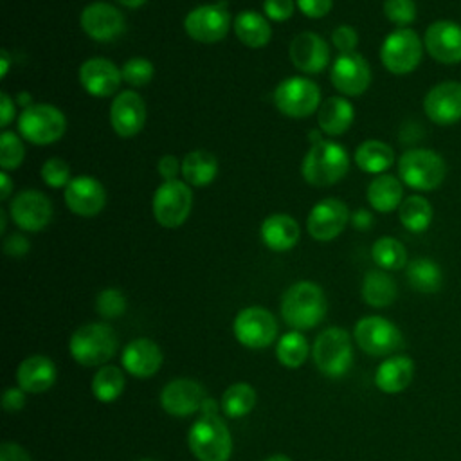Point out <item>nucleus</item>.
I'll return each mask as SVG.
<instances>
[{"label": "nucleus", "instance_id": "20", "mask_svg": "<svg viewBox=\"0 0 461 461\" xmlns=\"http://www.w3.org/2000/svg\"><path fill=\"white\" fill-rule=\"evenodd\" d=\"M207 394L205 389L191 378H175L160 391V407L176 418L191 416L202 409Z\"/></svg>", "mask_w": 461, "mask_h": 461}, {"label": "nucleus", "instance_id": "55", "mask_svg": "<svg viewBox=\"0 0 461 461\" xmlns=\"http://www.w3.org/2000/svg\"><path fill=\"white\" fill-rule=\"evenodd\" d=\"M200 412H202V416H218V403H216V400L207 396L205 402L202 403Z\"/></svg>", "mask_w": 461, "mask_h": 461}, {"label": "nucleus", "instance_id": "49", "mask_svg": "<svg viewBox=\"0 0 461 461\" xmlns=\"http://www.w3.org/2000/svg\"><path fill=\"white\" fill-rule=\"evenodd\" d=\"M25 405V391L22 387H7L2 394V407L7 412H18Z\"/></svg>", "mask_w": 461, "mask_h": 461}, {"label": "nucleus", "instance_id": "15", "mask_svg": "<svg viewBox=\"0 0 461 461\" xmlns=\"http://www.w3.org/2000/svg\"><path fill=\"white\" fill-rule=\"evenodd\" d=\"M81 29L95 41L108 43L117 40L124 29L126 22L122 13L106 2H92L88 4L79 16Z\"/></svg>", "mask_w": 461, "mask_h": 461}, {"label": "nucleus", "instance_id": "28", "mask_svg": "<svg viewBox=\"0 0 461 461\" xmlns=\"http://www.w3.org/2000/svg\"><path fill=\"white\" fill-rule=\"evenodd\" d=\"M259 236L270 250L286 252L299 241L301 227L295 218L288 214H272L263 220Z\"/></svg>", "mask_w": 461, "mask_h": 461}, {"label": "nucleus", "instance_id": "31", "mask_svg": "<svg viewBox=\"0 0 461 461\" xmlns=\"http://www.w3.org/2000/svg\"><path fill=\"white\" fill-rule=\"evenodd\" d=\"M355 164L364 173L382 175L394 164V151L387 142L369 139L357 148Z\"/></svg>", "mask_w": 461, "mask_h": 461}, {"label": "nucleus", "instance_id": "36", "mask_svg": "<svg viewBox=\"0 0 461 461\" xmlns=\"http://www.w3.org/2000/svg\"><path fill=\"white\" fill-rule=\"evenodd\" d=\"M434 211L432 203L421 194H411L403 198L398 207V218L409 232H423L430 227Z\"/></svg>", "mask_w": 461, "mask_h": 461}, {"label": "nucleus", "instance_id": "33", "mask_svg": "<svg viewBox=\"0 0 461 461\" xmlns=\"http://www.w3.org/2000/svg\"><path fill=\"white\" fill-rule=\"evenodd\" d=\"M407 283L420 294H436L443 285L441 267L430 258H414L405 267Z\"/></svg>", "mask_w": 461, "mask_h": 461}, {"label": "nucleus", "instance_id": "58", "mask_svg": "<svg viewBox=\"0 0 461 461\" xmlns=\"http://www.w3.org/2000/svg\"><path fill=\"white\" fill-rule=\"evenodd\" d=\"M0 54H2V68H0V76L4 77V76L7 74V68H9V54H7V50H5V49H4Z\"/></svg>", "mask_w": 461, "mask_h": 461}, {"label": "nucleus", "instance_id": "61", "mask_svg": "<svg viewBox=\"0 0 461 461\" xmlns=\"http://www.w3.org/2000/svg\"><path fill=\"white\" fill-rule=\"evenodd\" d=\"M0 232H5V211H0Z\"/></svg>", "mask_w": 461, "mask_h": 461}, {"label": "nucleus", "instance_id": "13", "mask_svg": "<svg viewBox=\"0 0 461 461\" xmlns=\"http://www.w3.org/2000/svg\"><path fill=\"white\" fill-rule=\"evenodd\" d=\"M230 14L220 4H203L194 7L184 18V29L189 38L200 43H214L227 36Z\"/></svg>", "mask_w": 461, "mask_h": 461}, {"label": "nucleus", "instance_id": "53", "mask_svg": "<svg viewBox=\"0 0 461 461\" xmlns=\"http://www.w3.org/2000/svg\"><path fill=\"white\" fill-rule=\"evenodd\" d=\"M349 220L357 230H367L373 225V214L367 209H357Z\"/></svg>", "mask_w": 461, "mask_h": 461}, {"label": "nucleus", "instance_id": "14", "mask_svg": "<svg viewBox=\"0 0 461 461\" xmlns=\"http://www.w3.org/2000/svg\"><path fill=\"white\" fill-rule=\"evenodd\" d=\"M427 54L441 65L461 63V23L454 20H436L423 34Z\"/></svg>", "mask_w": 461, "mask_h": 461}, {"label": "nucleus", "instance_id": "26", "mask_svg": "<svg viewBox=\"0 0 461 461\" xmlns=\"http://www.w3.org/2000/svg\"><path fill=\"white\" fill-rule=\"evenodd\" d=\"M56 364L45 355H31L23 358L16 369L18 387L31 394L49 391L56 384Z\"/></svg>", "mask_w": 461, "mask_h": 461}, {"label": "nucleus", "instance_id": "5", "mask_svg": "<svg viewBox=\"0 0 461 461\" xmlns=\"http://www.w3.org/2000/svg\"><path fill=\"white\" fill-rule=\"evenodd\" d=\"M312 358L315 367L324 376H344L353 364V346L349 333L339 326L322 330L312 346Z\"/></svg>", "mask_w": 461, "mask_h": 461}, {"label": "nucleus", "instance_id": "22", "mask_svg": "<svg viewBox=\"0 0 461 461\" xmlns=\"http://www.w3.org/2000/svg\"><path fill=\"white\" fill-rule=\"evenodd\" d=\"M144 122H146L144 99L133 90H124L117 94L110 108V124L113 131L122 139H130L144 128Z\"/></svg>", "mask_w": 461, "mask_h": 461}, {"label": "nucleus", "instance_id": "19", "mask_svg": "<svg viewBox=\"0 0 461 461\" xmlns=\"http://www.w3.org/2000/svg\"><path fill=\"white\" fill-rule=\"evenodd\" d=\"M9 212L20 229L38 232L50 223L52 203L41 191L25 189L11 200Z\"/></svg>", "mask_w": 461, "mask_h": 461}, {"label": "nucleus", "instance_id": "60", "mask_svg": "<svg viewBox=\"0 0 461 461\" xmlns=\"http://www.w3.org/2000/svg\"><path fill=\"white\" fill-rule=\"evenodd\" d=\"M263 461H292V459L288 456H283V454H274V456H268Z\"/></svg>", "mask_w": 461, "mask_h": 461}, {"label": "nucleus", "instance_id": "45", "mask_svg": "<svg viewBox=\"0 0 461 461\" xmlns=\"http://www.w3.org/2000/svg\"><path fill=\"white\" fill-rule=\"evenodd\" d=\"M40 175L49 187H63V185L67 187V184L72 180L68 164L59 157H52V158L45 160Z\"/></svg>", "mask_w": 461, "mask_h": 461}, {"label": "nucleus", "instance_id": "17", "mask_svg": "<svg viewBox=\"0 0 461 461\" xmlns=\"http://www.w3.org/2000/svg\"><path fill=\"white\" fill-rule=\"evenodd\" d=\"M425 115L438 126H452L461 121V83L441 81L423 97Z\"/></svg>", "mask_w": 461, "mask_h": 461}, {"label": "nucleus", "instance_id": "16", "mask_svg": "<svg viewBox=\"0 0 461 461\" xmlns=\"http://www.w3.org/2000/svg\"><path fill=\"white\" fill-rule=\"evenodd\" d=\"M349 218V209L342 200L324 198L312 207L306 229L313 240L331 241L346 229Z\"/></svg>", "mask_w": 461, "mask_h": 461}, {"label": "nucleus", "instance_id": "41", "mask_svg": "<svg viewBox=\"0 0 461 461\" xmlns=\"http://www.w3.org/2000/svg\"><path fill=\"white\" fill-rule=\"evenodd\" d=\"M25 157V148L14 131H2L0 135V166L2 171L20 167Z\"/></svg>", "mask_w": 461, "mask_h": 461}, {"label": "nucleus", "instance_id": "10", "mask_svg": "<svg viewBox=\"0 0 461 461\" xmlns=\"http://www.w3.org/2000/svg\"><path fill=\"white\" fill-rule=\"evenodd\" d=\"M274 103L277 110L288 117H308L321 106V88L312 79L292 76L277 85Z\"/></svg>", "mask_w": 461, "mask_h": 461}, {"label": "nucleus", "instance_id": "3", "mask_svg": "<svg viewBox=\"0 0 461 461\" xmlns=\"http://www.w3.org/2000/svg\"><path fill=\"white\" fill-rule=\"evenodd\" d=\"M68 351L79 366H104L117 351V335L104 322H88L70 335Z\"/></svg>", "mask_w": 461, "mask_h": 461}, {"label": "nucleus", "instance_id": "6", "mask_svg": "<svg viewBox=\"0 0 461 461\" xmlns=\"http://www.w3.org/2000/svg\"><path fill=\"white\" fill-rule=\"evenodd\" d=\"M187 445L198 461H229L232 454V436L220 416L198 418L187 432Z\"/></svg>", "mask_w": 461, "mask_h": 461}, {"label": "nucleus", "instance_id": "42", "mask_svg": "<svg viewBox=\"0 0 461 461\" xmlns=\"http://www.w3.org/2000/svg\"><path fill=\"white\" fill-rule=\"evenodd\" d=\"M95 312L104 319H117L126 312V297L119 288H104L95 297Z\"/></svg>", "mask_w": 461, "mask_h": 461}, {"label": "nucleus", "instance_id": "59", "mask_svg": "<svg viewBox=\"0 0 461 461\" xmlns=\"http://www.w3.org/2000/svg\"><path fill=\"white\" fill-rule=\"evenodd\" d=\"M119 4H122V5H126V7H131V9H137V7H140L142 4H146L148 0H117Z\"/></svg>", "mask_w": 461, "mask_h": 461}, {"label": "nucleus", "instance_id": "8", "mask_svg": "<svg viewBox=\"0 0 461 461\" xmlns=\"http://www.w3.org/2000/svg\"><path fill=\"white\" fill-rule=\"evenodd\" d=\"M423 40L411 27L394 29L389 32L380 47L382 65L396 76L411 74L418 68L423 58Z\"/></svg>", "mask_w": 461, "mask_h": 461}, {"label": "nucleus", "instance_id": "24", "mask_svg": "<svg viewBox=\"0 0 461 461\" xmlns=\"http://www.w3.org/2000/svg\"><path fill=\"white\" fill-rule=\"evenodd\" d=\"M81 86L94 97H110L122 81L121 70L106 58H90L79 67Z\"/></svg>", "mask_w": 461, "mask_h": 461}, {"label": "nucleus", "instance_id": "57", "mask_svg": "<svg viewBox=\"0 0 461 461\" xmlns=\"http://www.w3.org/2000/svg\"><path fill=\"white\" fill-rule=\"evenodd\" d=\"M18 104H20L22 108H27V106H31V104H34V103H32V99H31V95H29L27 92H20V95H18Z\"/></svg>", "mask_w": 461, "mask_h": 461}, {"label": "nucleus", "instance_id": "52", "mask_svg": "<svg viewBox=\"0 0 461 461\" xmlns=\"http://www.w3.org/2000/svg\"><path fill=\"white\" fill-rule=\"evenodd\" d=\"M157 169L160 173V176L164 180H176V175L182 171V164L178 162L176 157L173 155H164L158 164H157Z\"/></svg>", "mask_w": 461, "mask_h": 461}, {"label": "nucleus", "instance_id": "62", "mask_svg": "<svg viewBox=\"0 0 461 461\" xmlns=\"http://www.w3.org/2000/svg\"><path fill=\"white\" fill-rule=\"evenodd\" d=\"M139 461H157V459H151V457H144V459H139Z\"/></svg>", "mask_w": 461, "mask_h": 461}, {"label": "nucleus", "instance_id": "29", "mask_svg": "<svg viewBox=\"0 0 461 461\" xmlns=\"http://www.w3.org/2000/svg\"><path fill=\"white\" fill-rule=\"evenodd\" d=\"M355 119L353 104L342 95L328 97L317 110L319 128L331 137L342 135L349 130Z\"/></svg>", "mask_w": 461, "mask_h": 461}, {"label": "nucleus", "instance_id": "51", "mask_svg": "<svg viewBox=\"0 0 461 461\" xmlns=\"http://www.w3.org/2000/svg\"><path fill=\"white\" fill-rule=\"evenodd\" d=\"M0 461H32V459L22 445L14 441H5L0 447Z\"/></svg>", "mask_w": 461, "mask_h": 461}, {"label": "nucleus", "instance_id": "38", "mask_svg": "<svg viewBox=\"0 0 461 461\" xmlns=\"http://www.w3.org/2000/svg\"><path fill=\"white\" fill-rule=\"evenodd\" d=\"M124 385V373L117 366H101L92 378V393L101 403H110L117 400L122 394Z\"/></svg>", "mask_w": 461, "mask_h": 461}, {"label": "nucleus", "instance_id": "43", "mask_svg": "<svg viewBox=\"0 0 461 461\" xmlns=\"http://www.w3.org/2000/svg\"><path fill=\"white\" fill-rule=\"evenodd\" d=\"M385 18L396 25V29L409 27L418 14L414 0H384Z\"/></svg>", "mask_w": 461, "mask_h": 461}, {"label": "nucleus", "instance_id": "30", "mask_svg": "<svg viewBox=\"0 0 461 461\" xmlns=\"http://www.w3.org/2000/svg\"><path fill=\"white\" fill-rule=\"evenodd\" d=\"M367 202L378 212H391L403 202L402 180L394 175L382 173L367 185Z\"/></svg>", "mask_w": 461, "mask_h": 461}, {"label": "nucleus", "instance_id": "23", "mask_svg": "<svg viewBox=\"0 0 461 461\" xmlns=\"http://www.w3.org/2000/svg\"><path fill=\"white\" fill-rule=\"evenodd\" d=\"M290 59L297 70L304 74L322 72L330 63L328 43L312 31L299 32L290 43Z\"/></svg>", "mask_w": 461, "mask_h": 461}, {"label": "nucleus", "instance_id": "7", "mask_svg": "<svg viewBox=\"0 0 461 461\" xmlns=\"http://www.w3.org/2000/svg\"><path fill=\"white\" fill-rule=\"evenodd\" d=\"M67 119L63 112L49 103H34L22 110L18 117L20 135L38 146L52 144L63 137Z\"/></svg>", "mask_w": 461, "mask_h": 461}, {"label": "nucleus", "instance_id": "37", "mask_svg": "<svg viewBox=\"0 0 461 461\" xmlns=\"http://www.w3.org/2000/svg\"><path fill=\"white\" fill-rule=\"evenodd\" d=\"M256 402H258L256 389L247 382H238L225 389L220 400V409L227 418L236 420V418L247 416L254 409Z\"/></svg>", "mask_w": 461, "mask_h": 461}, {"label": "nucleus", "instance_id": "11", "mask_svg": "<svg viewBox=\"0 0 461 461\" xmlns=\"http://www.w3.org/2000/svg\"><path fill=\"white\" fill-rule=\"evenodd\" d=\"M193 205V193L189 189V184L182 180H164L153 194V216L158 221V225L166 229L180 227Z\"/></svg>", "mask_w": 461, "mask_h": 461}, {"label": "nucleus", "instance_id": "46", "mask_svg": "<svg viewBox=\"0 0 461 461\" xmlns=\"http://www.w3.org/2000/svg\"><path fill=\"white\" fill-rule=\"evenodd\" d=\"M331 41L340 54L355 52L358 45V34L351 25H339L331 34Z\"/></svg>", "mask_w": 461, "mask_h": 461}, {"label": "nucleus", "instance_id": "44", "mask_svg": "<svg viewBox=\"0 0 461 461\" xmlns=\"http://www.w3.org/2000/svg\"><path fill=\"white\" fill-rule=\"evenodd\" d=\"M121 74H122V81H126L128 85L144 86L151 81L155 68H153V63L146 58H131L122 65Z\"/></svg>", "mask_w": 461, "mask_h": 461}, {"label": "nucleus", "instance_id": "18", "mask_svg": "<svg viewBox=\"0 0 461 461\" xmlns=\"http://www.w3.org/2000/svg\"><path fill=\"white\" fill-rule=\"evenodd\" d=\"M330 79L340 94L355 97L367 90L371 83V67L358 52L339 54L331 65Z\"/></svg>", "mask_w": 461, "mask_h": 461}, {"label": "nucleus", "instance_id": "48", "mask_svg": "<svg viewBox=\"0 0 461 461\" xmlns=\"http://www.w3.org/2000/svg\"><path fill=\"white\" fill-rule=\"evenodd\" d=\"M295 5L308 18H322L331 11L333 0H295Z\"/></svg>", "mask_w": 461, "mask_h": 461}, {"label": "nucleus", "instance_id": "4", "mask_svg": "<svg viewBox=\"0 0 461 461\" xmlns=\"http://www.w3.org/2000/svg\"><path fill=\"white\" fill-rule=\"evenodd\" d=\"M447 176L445 158L429 148H412L398 158V178L414 191H432Z\"/></svg>", "mask_w": 461, "mask_h": 461}, {"label": "nucleus", "instance_id": "25", "mask_svg": "<svg viewBox=\"0 0 461 461\" xmlns=\"http://www.w3.org/2000/svg\"><path fill=\"white\" fill-rule=\"evenodd\" d=\"M162 351L151 339H135L122 349V367L135 378H149L162 367Z\"/></svg>", "mask_w": 461, "mask_h": 461}, {"label": "nucleus", "instance_id": "32", "mask_svg": "<svg viewBox=\"0 0 461 461\" xmlns=\"http://www.w3.org/2000/svg\"><path fill=\"white\" fill-rule=\"evenodd\" d=\"M232 25L238 40L250 49L265 47L270 41V36H272L270 23L267 22L265 16H261L256 11H241L234 18Z\"/></svg>", "mask_w": 461, "mask_h": 461}, {"label": "nucleus", "instance_id": "40", "mask_svg": "<svg viewBox=\"0 0 461 461\" xmlns=\"http://www.w3.org/2000/svg\"><path fill=\"white\" fill-rule=\"evenodd\" d=\"M308 353H310V346L306 337L295 330L285 333L276 344V357L279 364L288 369L301 367L306 362Z\"/></svg>", "mask_w": 461, "mask_h": 461}, {"label": "nucleus", "instance_id": "27", "mask_svg": "<svg viewBox=\"0 0 461 461\" xmlns=\"http://www.w3.org/2000/svg\"><path fill=\"white\" fill-rule=\"evenodd\" d=\"M414 378V362L407 355L387 357L375 373V385L385 394L405 391Z\"/></svg>", "mask_w": 461, "mask_h": 461}, {"label": "nucleus", "instance_id": "1", "mask_svg": "<svg viewBox=\"0 0 461 461\" xmlns=\"http://www.w3.org/2000/svg\"><path fill=\"white\" fill-rule=\"evenodd\" d=\"M326 312V295L322 288L312 281H297L283 294L281 315L295 331L315 328L322 322Z\"/></svg>", "mask_w": 461, "mask_h": 461}, {"label": "nucleus", "instance_id": "56", "mask_svg": "<svg viewBox=\"0 0 461 461\" xmlns=\"http://www.w3.org/2000/svg\"><path fill=\"white\" fill-rule=\"evenodd\" d=\"M0 184H2V194H0V198L5 200V198L11 194V187H13V182H11L9 175H7V171H2V173H0Z\"/></svg>", "mask_w": 461, "mask_h": 461}, {"label": "nucleus", "instance_id": "12", "mask_svg": "<svg viewBox=\"0 0 461 461\" xmlns=\"http://www.w3.org/2000/svg\"><path fill=\"white\" fill-rule=\"evenodd\" d=\"M236 340L249 349H265L277 337V322L263 306H247L238 312L232 322Z\"/></svg>", "mask_w": 461, "mask_h": 461}, {"label": "nucleus", "instance_id": "39", "mask_svg": "<svg viewBox=\"0 0 461 461\" xmlns=\"http://www.w3.org/2000/svg\"><path fill=\"white\" fill-rule=\"evenodd\" d=\"M371 258L382 270H400L409 263L403 243L393 236L378 238L371 247Z\"/></svg>", "mask_w": 461, "mask_h": 461}, {"label": "nucleus", "instance_id": "47", "mask_svg": "<svg viewBox=\"0 0 461 461\" xmlns=\"http://www.w3.org/2000/svg\"><path fill=\"white\" fill-rule=\"evenodd\" d=\"M295 4L294 0H265L263 11L272 22H285L294 14Z\"/></svg>", "mask_w": 461, "mask_h": 461}, {"label": "nucleus", "instance_id": "35", "mask_svg": "<svg viewBox=\"0 0 461 461\" xmlns=\"http://www.w3.org/2000/svg\"><path fill=\"white\" fill-rule=\"evenodd\" d=\"M218 175V160L205 149H193L182 160V176L185 184L203 187Z\"/></svg>", "mask_w": 461, "mask_h": 461}, {"label": "nucleus", "instance_id": "21", "mask_svg": "<svg viewBox=\"0 0 461 461\" xmlns=\"http://www.w3.org/2000/svg\"><path fill=\"white\" fill-rule=\"evenodd\" d=\"M65 203L77 216H95L106 203L103 184L90 175L74 176L65 187Z\"/></svg>", "mask_w": 461, "mask_h": 461}, {"label": "nucleus", "instance_id": "54", "mask_svg": "<svg viewBox=\"0 0 461 461\" xmlns=\"http://www.w3.org/2000/svg\"><path fill=\"white\" fill-rule=\"evenodd\" d=\"M0 99H2V122H0V126L5 128L14 117V101H11L7 92H2Z\"/></svg>", "mask_w": 461, "mask_h": 461}, {"label": "nucleus", "instance_id": "9", "mask_svg": "<svg viewBox=\"0 0 461 461\" xmlns=\"http://www.w3.org/2000/svg\"><path fill=\"white\" fill-rule=\"evenodd\" d=\"M353 339L357 346L371 357H389L403 344L402 331L396 324L380 315H366L357 321Z\"/></svg>", "mask_w": 461, "mask_h": 461}, {"label": "nucleus", "instance_id": "34", "mask_svg": "<svg viewBox=\"0 0 461 461\" xmlns=\"http://www.w3.org/2000/svg\"><path fill=\"white\" fill-rule=\"evenodd\" d=\"M362 299L373 308H385L394 303L398 288L385 270H369L362 279Z\"/></svg>", "mask_w": 461, "mask_h": 461}, {"label": "nucleus", "instance_id": "2", "mask_svg": "<svg viewBox=\"0 0 461 461\" xmlns=\"http://www.w3.org/2000/svg\"><path fill=\"white\" fill-rule=\"evenodd\" d=\"M349 169V157L342 144L321 139H312V146L303 158L301 173L304 180L317 187H328L342 180Z\"/></svg>", "mask_w": 461, "mask_h": 461}, {"label": "nucleus", "instance_id": "50", "mask_svg": "<svg viewBox=\"0 0 461 461\" xmlns=\"http://www.w3.org/2000/svg\"><path fill=\"white\" fill-rule=\"evenodd\" d=\"M29 249H31V243L23 234H11L4 241V252L11 258H22L29 252Z\"/></svg>", "mask_w": 461, "mask_h": 461}]
</instances>
